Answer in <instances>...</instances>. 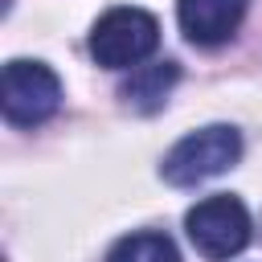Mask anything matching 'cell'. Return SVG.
I'll return each instance as SVG.
<instances>
[{
	"mask_svg": "<svg viewBox=\"0 0 262 262\" xmlns=\"http://www.w3.org/2000/svg\"><path fill=\"white\" fill-rule=\"evenodd\" d=\"M61 106V82L45 61H8L0 74V111L12 127H37Z\"/></svg>",
	"mask_w": 262,
	"mask_h": 262,
	"instance_id": "cell-4",
	"label": "cell"
},
{
	"mask_svg": "<svg viewBox=\"0 0 262 262\" xmlns=\"http://www.w3.org/2000/svg\"><path fill=\"white\" fill-rule=\"evenodd\" d=\"M184 229H188V242L201 258L209 262H225L233 254H242L250 246V213L237 196L229 192H217V196H205L196 201L188 213H184Z\"/></svg>",
	"mask_w": 262,
	"mask_h": 262,
	"instance_id": "cell-3",
	"label": "cell"
},
{
	"mask_svg": "<svg viewBox=\"0 0 262 262\" xmlns=\"http://www.w3.org/2000/svg\"><path fill=\"white\" fill-rule=\"evenodd\" d=\"M246 16V0H176V20L180 33L192 45H221L237 33Z\"/></svg>",
	"mask_w": 262,
	"mask_h": 262,
	"instance_id": "cell-5",
	"label": "cell"
},
{
	"mask_svg": "<svg viewBox=\"0 0 262 262\" xmlns=\"http://www.w3.org/2000/svg\"><path fill=\"white\" fill-rule=\"evenodd\" d=\"M160 45V25L143 8H111L90 29V57L102 70H127L151 57Z\"/></svg>",
	"mask_w": 262,
	"mask_h": 262,
	"instance_id": "cell-2",
	"label": "cell"
},
{
	"mask_svg": "<svg viewBox=\"0 0 262 262\" xmlns=\"http://www.w3.org/2000/svg\"><path fill=\"white\" fill-rule=\"evenodd\" d=\"M106 262H180L176 254V242L168 233H156V229H143V233H127L111 246Z\"/></svg>",
	"mask_w": 262,
	"mask_h": 262,
	"instance_id": "cell-7",
	"label": "cell"
},
{
	"mask_svg": "<svg viewBox=\"0 0 262 262\" xmlns=\"http://www.w3.org/2000/svg\"><path fill=\"white\" fill-rule=\"evenodd\" d=\"M176 82H180V66L176 61H151V66H135L131 78L119 86V94H123V102L131 111L156 115L168 102V94H172Z\"/></svg>",
	"mask_w": 262,
	"mask_h": 262,
	"instance_id": "cell-6",
	"label": "cell"
},
{
	"mask_svg": "<svg viewBox=\"0 0 262 262\" xmlns=\"http://www.w3.org/2000/svg\"><path fill=\"white\" fill-rule=\"evenodd\" d=\"M242 160V131L229 123H209L201 131H188L184 139H176L160 164V176L176 188H192L201 180H213L221 172H229Z\"/></svg>",
	"mask_w": 262,
	"mask_h": 262,
	"instance_id": "cell-1",
	"label": "cell"
}]
</instances>
